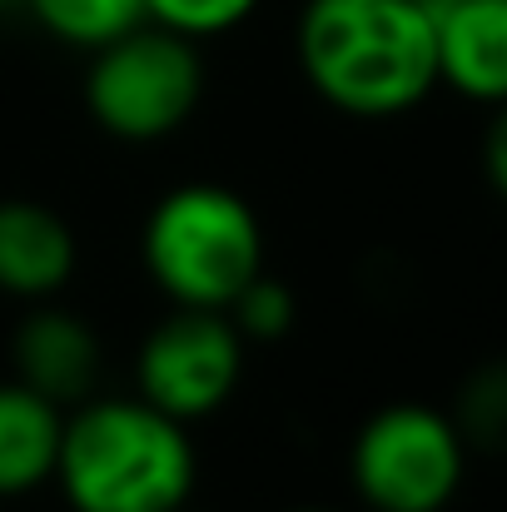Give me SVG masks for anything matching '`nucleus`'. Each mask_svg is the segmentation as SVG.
Wrapping results in <instances>:
<instances>
[{"mask_svg": "<svg viewBox=\"0 0 507 512\" xmlns=\"http://www.w3.org/2000/svg\"><path fill=\"white\" fill-rule=\"evenodd\" d=\"M294 60L353 120H398L438 90V25L418 0H304Z\"/></svg>", "mask_w": 507, "mask_h": 512, "instance_id": "f257e3e1", "label": "nucleus"}, {"mask_svg": "<svg viewBox=\"0 0 507 512\" xmlns=\"http://www.w3.org/2000/svg\"><path fill=\"white\" fill-rule=\"evenodd\" d=\"M55 483L70 512H184L199 483V453L189 423L140 393H90L65 418Z\"/></svg>", "mask_w": 507, "mask_h": 512, "instance_id": "f03ea898", "label": "nucleus"}, {"mask_svg": "<svg viewBox=\"0 0 507 512\" xmlns=\"http://www.w3.org/2000/svg\"><path fill=\"white\" fill-rule=\"evenodd\" d=\"M140 259L174 309H229L264 274V224L229 184L189 179L145 214Z\"/></svg>", "mask_w": 507, "mask_h": 512, "instance_id": "7ed1b4c3", "label": "nucleus"}, {"mask_svg": "<svg viewBox=\"0 0 507 512\" xmlns=\"http://www.w3.org/2000/svg\"><path fill=\"white\" fill-rule=\"evenodd\" d=\"M204 100V55L199 40H184L145 20L120 40L90 50L85 110L90 120L125 145H155L189 125Z\"/></svg>", "mask_w": 507, "mask_h": 512, "instance_id": "20e7f679", "label": "nucleus"}, {"mask_svg": "<svg viewBox=\"0 0 507 512\" xmlns=\"http://www.w3.org/2000/svg\"><path fill=\"white\" fill-rule=\"evenodd\" d=\"M468 443L433 403H383L348 448V483L368 512H448L468 483Z\"/></svg>", "mask_w": 507, "mask_h": 512, "instance_id": "39448f33", "label": "nucleus"}, {"mask_svg": "<svg viewBox=\"0 0 507 512\" xmlns=\"http://www.w3.org/2000/svg\"><path fill=\"white\" fill-rule=\"evenodd\" d=\"M244 348L224 309H174L135 353V393L179 423L214 418L244 378Z\"/></svg>", "mask_w": 507, "mask_h": 512, "instance_id": "423d86ee", "label": "nucleus"}, {"mask_svg": "<svg viewBox=\"0 0 507 512\" xmlns=\"http://www.w3.org/2000/svg\"><path fill=\"white\" fill-rule=\"evenodd\" d=\"M10 363H15L20 383H30L50 403L70 408V403H85L95 393L105 353H100L95 329L80 314L40 304L20 319V329L10 339Z\"/></svg>", "mask_w": 507, "mask_h": 512, "instance_id": "0eeeda50", "label": "nucleus"}, {"mask_svg": "<svg viewBox=\"0 0 507 512\" xmlns=\"http://www.w3.org/2000/svg\"><path fill=\"white\" fill-rule=\"evenodd\" d=\"M80 264L75 229L65 214L35 199H0V294L5 299H55Z\"/></svg>", "mask_w": 507, "mask_h": 512, "instance_id": "6e6552de", "label": "nucleus"}, {"mask_svg": "<svg viewBox=\"0 0 507 512\" xmlns=\"http://www.w3.org/2000/svg\"><path fill=\"white\" fill-rule=\"evenodd\" d=\"M438 85L473 105L507 100V0H453L438 20Z\"/></svg>", "mask_w": 507, "mask_h": 512, "instance_id": "1a4fd4ad", "label": "nucleus"}, {"mask_svg": "<svg viewBox=\"0 0 507 512\" xmlns=\"http://www.w3.org/2000/svg\"><path fill=\"white\" fill-rule=\"evenodd\" d=\"M65 408L20 378L0 383V498H25L55 483Z\"/></svg>", "mask_w": 507, "mask_h": 512, "instance_id": "9d476101", "label": "nucleus"}, {"mask_svg": "<svg viewBox=\"0 0 507 512\" xmlns=\"http://www.w3.org/2000/svg\"><path fill=\"white\" fill-rule=\"evenodd\" d=\"M20 10H30V20L70 50H100L145 25V0H20Z\"/></svg>", "mask_w": 507, "mask_h": 512, "instance_id": "9b49d317", "label": "nucleus"}, {"mask_svg": "<svg viewBox=\"0 0 507 512\" xmlns=\"http://www.w3.org/2000/svg\"><path fill=\"white\" fill-rule=\"evenodd\" d=\"M453 423L468 453L507 458V358H488L463 378L453 398Z\"/></svg>", "mask_w": 507, "mask_h": 512, "instance_id": "f8f14e48", "label": "nucleus"}, {"mask_svg": "<svg viewBox=\"0 0 507 512\" xmlns=\"http://www.w3.org/2000/svg\"><path fill=\"white\" fill-rule=\"evenodd\" d=\"M264 0H145V20L165 25L184 40H214L239 30Z\"/></svg>", "mask_w": 507, "mask_h": 512, "instance_id": "ddd939ff", "label": "nucleus"}, {"mask_svg": "<svg viewBox=\"0 0 507 512\" xmlns=\"http://www.w3.org/2000/svg\"><path fill=\"white\" fill-rule=\"evenodd\" d=\"M224 314L234 319V329L244 334V343H279L289 329H294L299 304H294V289H289V284L259 274Z\"/></svg>", "mask_w": 507, "mask_h": 512, "instance_id": "4468645a", "label": "nucleus"}, {"mask_svg": "<svg viewBox=\"0 0 507 512\" xmlns=\"http://www.w3.org/2000/svg\"><path fill=\"white\" fill-rule=\"evenodd\" d=\"M483 174H488L493 194L507 204V100L493 105V120L483 130Z\"/></svg>", "mask_w": 507, "mask_h": 512, "instance_id": "2eb2a0df", "label": "nucleus"}, {"mask_svg": "<svg viewBox=\"0 0 507 512\" xmlns=\"http://www.w3.org/2000/svg\"><path fill=\"white\" fill-rule=\"evenodd\" d=\"M418 5H423V10H428V15H433V20H438V15H443V10H448V5H453V0H418Z\"/></svg>", "mask_w": 507, "mask_h": 512, "instance_id": "dca6fc26", "label": "nucleus"}, {"mask_svg": "<svg viewBox=\"0 0 507 512\" xmlns=\"http://www.w3.org/2000/svg\"><path fill=\"white\" fill-rule=\"evenodd\" d=\"M289 512H334V508H289Z\"/></svg>", "mask_w": 507, "mask_h": 512, "instance_id": "f3484780", "label": "nucleus"}, {"mask_svg": "<svg viewBox=\"0 0 507 512\" xmlns=\"http://www.w3.org/2000/svg\"><path fill=\"white\" fill-rule=\"evenodd\" d=\"M15 5H20V0H0V10H15Z\"/></svg>", "mask_w": 507, "mask_h": 512, "instance_id": "a211bd4d", "label": "nucleus"}]
</instances>
